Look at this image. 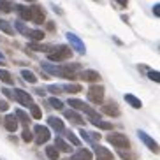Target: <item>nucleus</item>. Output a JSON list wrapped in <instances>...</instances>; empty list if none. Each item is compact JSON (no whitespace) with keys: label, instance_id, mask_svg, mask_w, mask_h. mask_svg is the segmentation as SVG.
<instances>
[{"label":"nucleus","instance_id":"1a4fd4ad","mask_svg":"<svg viewBox=\"0 0 160 160\" xmlns=\"http://www.w3.org/2000/svg\"><path fill=\"white\" fill-rule=\"evenodd\" d=\"M137 136H139V139H141V141L144 142V144L148 146L153 153H158V144H157V141L153 139V137H150L144 130H139V132H137Z\"/></svg>","mask_w":160,"mask_h":160},{"label":"nucleus","instance_id":"7ed1b4c3","mask_svg":"<svg viewBox=\"0 0 160 160\" xmlns=\"http://www.w3.org/2000/svg\"><path fill=\"white\" fill-rule=\"evenodd\" d=\"M108 141L111 142L113 146L120 148V150H127L130 148V141H128V137L125 134H120V132H111L108 136Z\"/></svg>","mask_w":160,"mask_h":160},{"label":"nucleus","instance_id":"7c9ffc66","mask_svg":"<svg viewBox=\"0 0 160 160\" xmlns=\"http://www.w3.org/2000/svg\"><path fill=\"white\" fill-rule=\"evenodd\" d=\"M0 11H4V12H11V11H12V4H11V0H0Z\"/></svg>","mask_w":160,"mask_h":160},{"label":"nucleus","instance_id":"6e6552de","mask_svg":"<svg viewBox=\"0 0 160 160\" xmlns=\"http://www.w3.org/2000/svg\"><path fill=\"white\" fill-rule=\"evenodd\" d=\"M12 97H14L16 100H18L21 106H32L33 104V100H32V95L30 93H27L25 90H19V88H16V90H12Z\"/></svg>","mask_w":160,"mask_h":160},{"label":"nucleus","instance_id":"9b49d317","mask_svg":"<svg viewBox=\"0 0 160 160\" xmlns=\"http://www.w3.org/2000/svg\"><path fill=\"white\" fill-rule=\"evenodd\" d=\"M95 157H97V160H114L113 153L104 146H95Z\"/></svg>","mask_w":160,"mask_h":160},{"label":"nucleus","instance_id":"c756f323","mask_svg":"<svg viewBox=\"0 0 160 160\" xmlns=\"http://www.w3.org/2000/svg\"><path fill=\"white\" fill-rule=\"evenodd\" d=\"M30 113H32V118H35V120H39V118L42 116V111H41V108H39L37 104L30 106Z\"/></svg>","mask_w":160,"mask_h":160},{"label":"nucleus","instance_id":"f3484780","mask_svg":"<svg viewBox=\"0 0 160 160\" xmlns=\"http://www.w3.org/2000/svg\"><path fill=\"white\" fill-rule=\"evenodd\" d=\"M81 78H83V81H88V83H97L100 79V76L97 74V71H83L81 72Z\"/></svg>","mask_w":160,"mask_h":160},{"label":"nucleus","instance_id":"c85d7f7f","mask_svg":"<svg viewBox=\"0 0 160 160\" xmlns=\"http://www.w3.org/2000/svg\"><path fill=\"white\" fill-rule=\"evenodd\" d=\"M0 79L4 81L5 85H12V76H11L9 71H5V69H0Z\"/></svg>","mask_w":160,"mask_h":160},{"label":"nucleus","instance_id":"2f4dec72","mask_svg":"<svg viewBox=\"0 0 160 160\" xmlns=\"http://www.w3.org/2000/svg\"><path fill=\"white\" fill-rule=\"evenodd\" d=\"M63 132H65V130H63ZM65 136H67V139H69V141H71L74 146H79V144H81V141L78 139V137H76V134H74V132H71V130H69V132H65Z\"/></svg>","mask_w":160,"mask_h":160},{"label":"nucleus","instance_id":"ddd939ff","mask_svg":"<svg viewBox=\"0 0 160 160\" xmlns=\"http://www.w3.org/2000/svg\"><path fill=\"white\" fill-rule=\"evenodd\" d=\"M48 125H49L51 128H55V130H57L58 134H62V132L65 130V128H63V122H62L60 118L49 116V118H48Z\"/></svg>","mask_w":160,"mask_h":160},{"label":"nucleus","instance_id":"0eeeda50","mask_svg":"<svg viewBox=\"0 0 160 160\" xmlns=\"http://www.w3.org/2000/svg\"><path fill=\"white\" fill-rule=\"evenodd\" d=\"M88 100L92 104H100L104 100V88L100 85H93L88 90Z\"/></svg>","mask_w":160,"mask_h":160},{"label":"nucleus","instance_id":"c03bdc74","mask_svg":"<svg viewBox=\"0 0 160 160\" xmlns=\"http://www.w3.org/2000/svg\"><path fill=\"white\" fill-rule=\"evenodd\" d=\"M0 60H4V55H2V53H0Z\"/></svg>","mask_w":160,"mask_h":160},{"label":"nucleus","instance_id":"a211bd4d","mask_svg":"<svg viewBox=\"0 0 160 160\" xmlns=\"http://www.w3.org/2000/svg\"><path fill=\"white\" fill-rule=\"evenodd\" d=\"M90 122L93 123L95 127H99V128H102V130H111L113 128V125L109 122H102L100 120V116H93V118H90Z\"/></svg>","mask_w":160,"mask_h":160},{"label":"nucleus","instance_id":"423d86ee","mask_svg":"<svg viewBox=\"0 0 160 160\" xmlns=\"http://www.w3.org/2000/svg\"><path fill=\"white\" fill-rule=\"evenodd\" d=\"M65 37H67V41H69V44H71V46L74 48L76 51L79 53V55H85V53H86V48H85V44H83V41H81V39L76 35V33L67 32Z\"/></svg>","mask_w":160,"mask_h":160},{"label":"nucleus","instance_id":"f8f14e48","mask_svg":"<svg viewBox=\"0 0 160 160\" xmlns=\"http://www.w3.org/2000/svg\"><path fill=\"white\" fill-rule=\"evenodd\" d=\"M65 118L69 120V122L76 123V125H85V120H83V116H81L79 113H76V111H72V109L65 111Z\"/></svg>","mask_w":160,"mask_h":160},{"label":"nucleus","instance_id":"412c9836","mask_svg":"<svg viewBox=\"0 0 160 160\" xmlns=\"http://www.w3.org/2000/svg\"><path fill=\"white\" fill-rule=\"evenodd\" d=\"M27 35L32 39L33 42H37V41H42V39H44V32H42V30H28Z\"/></svg>","mask_w":160,"mask_h":160},{"label":"nucleus","instance_id":"bb28decb","mask_svg":"<svg viewBox=\"0 0 160 160\" xmlns=\"http://www.w3.org/2000/svg\"><path fill=\"white\" fill-rule=\"evenodd\" d=\"M62 90L67 92V93H79V92H81V85H74V83H71V85H63V86H62Z\"/></svg>","mask_w":160,"mask_h":160},{"label":"nucleus","instance_id":"393cba45","mask_svg":"<svg viewBox=\"0 0 160 160\" xmlns=\"http://www.w3.org/2000/svg\"><path fill=\"white\" fill-rule=\"evenodd\" d=\"M21 78L25 81H28V83H37V76L33 74L32 71H28V69H23L21 71Z\"/></svg>","mask_w":160,"mask_h":160},{"label":"nucleus","instance_id":"cd10ccee","mask_svg":"<svg viewBox=\"0 0 160 160\" xmlns=\"http://www.w3.org/2000/svg\"><path fill=\"white\" fill-rule=\"evenodd\" d=\"M0 30L4 33H7V35H12V33H14V28H12L11 23H7L5 19H0Z\"/></svg>","mask_w":160,"mask_h":160},{"label":"nucleus","instance_id":"20e7f679","mask_svg":"<svg viewBox=\"0 0 160 160\" xmlns=\"http://www.w3.org/2000/svg\"><path fill=\"white\" fill-rule=\"evenodd\" d=\"M69 106L74 109H78V111H83V113H86L90 118H93V116H99V114L95 113V109L93 108H90L86 102H83V100H78V99H69Z\"/></svg>","mask_w":160,"mask_h":160},{"label":"nucleus","instance_id":"f257e3e1","mask_svg":"<svg viewBox=\"0 0 160 160\" xmlns=\"http://www.w3.org/2000/svg\"><path fill=\"white\" fill-rule=\"evenodd\" d=\"M41 67H42L44 71H48L51 76H58V78H74V71L72 69H76L78 65H71V67H58V65H53L51 62H42L41 63Z\"/></svg>","mask_w":160,"mask_h":160},{"label":"nucleus","instance_id":"4468645a","mask_svg":"<svg viewBox=\"0 0 160 160\" xmlns=\"http://www.w3.org/2000/svg\"><path fill=\"white\" fill-rule=\"evenodd\" d=\"M92 158H93V155L90 153V150H85V148L78 150L74 155L71 157V160H92Z\"/></svg>","mask_w":160,"mask_h":160},{"label":"nucleus","instance_id":"f03ea898","mask_svg":"<svg viewBox=\"0 0 160 160\" xmlns=\"http://www.w3.org/2000/svg\"><path fill=\"white\" fill-rule=\"evenodd\" d=\"M71 57H72V51L69 49V46H55L51 48V51L48 53L49 62H63Z\"/></svg>","mask_w":160,"mask_h":160},{"label":"nucleus","instance_id":"2eb2a0df","mask_svg":"<svg viewBox=\"0 0 160 160\" xmlns=\"http://www.w3.org/2000/svg\"><path fill=\"white\" fill-rule=\"evenodd\" d=\"M102 113L108 114V116H120V109H118V106L114 102H111V104L102 106Z\"/></svg>","mask_w":160,"mask_h":160},{"label":"nucleus","instance_id":"4be33fe9","mask_svg":"<svg viewBox=\"0 0 160 160\" xmlns=\"http://www.w3.org/2000/svg\"><path fill=\"white\" fill-rule=\"evenodd\" d=\"M16 120H19V122L23 123L25 127H28V123H30V116L27 113H25V111H21V109H18V111H16Z\"/></svg>","mask_w":160,"mask_h":160},{"label":"nucleus","instance_id":"aec40b11","mask_svg":"<svg viewBox=\"0 0 160 160\" xmlns=\"http://www.w3.org/2000/svg\"><path fill=\"white\" fill-rule=\"evenodd\" d=\"M55 148H57L58 151H63V153H71L72 151L71 144H67L62 137H57V139H55Z\"/></svg>","mask_w":160,"mask_h":160},{"label":"nucleus","instance_id":"b1692460","mask_svg":"<svg viewBox=\"0 0 160 160\" xmlns=\"http://www.w3.org/2000/svg\"><path fill=\"white\" fill-rule=\"evenodd\" d=\"M28 48H30V49H33V51H46V53H49V51H51V46H48V44L28 42Z\"/></svg>","mask_w":160,"mask_h":160},{"label":"nucleus","instance_id":"dca6fc26","mask_svg":"<svg viewBox=\"0 0 160 160\" xmlns=\"http://www.w3.org/2000/svg\"><path fill=\"white\" fill-rule=\"evenodd\" d=\"M4 125L9 132H14L16 128H18V120H16V116H12V114H7V116L4 118Z\"/></svg>","mask_w":160,"mask_h":160},{"label":"nucleus","instance_id":"79ce46f5","mask_svg":"<svg viewBox=\"0 0 160 160\" xmlns=\"http://www.w3.org/2000/svg\"><path fill=\"white\" fill-rule=\"evenodd\" d=\"M153 12H155V16H160L158 12H160V5L158 4H155V7H153Z\"/></svg>","mask_w":160,"mask_h":160},{"label":"nucleus","instance_id":"a19ab883","mask_svg":"<svg viewBox=\"0 0 160 160\" xmlns=\"http://www.w3.org/2000/svg\"><path fill=\"white\" fill-rule=\"evenodd\" d=\"M2 93H4L5 97H9V99L12 97V92H11V90H7V88H4V90H2Z\"/></svg>","mask_w":160,"mask_h":160},{"label":"nucleus","instance_id":"e433bc0d","mask_svg":"<svg viewBox=\"0 0 160 160\" xmlns=\"http://www.w3.org/2000/svg\"><path fill=\"white\" fill-rule=\"evenodd\" d=\"M16 28H18L19 33H23V35H27V32H28V30H27V27L23 25V21H16Z\"/></svg>","mask_w":160,"mask_h":160},{"label":"nucleus","instance_id":"39448f33","mask_svg":"<svg viewBox=\"0 0 160 160\" xmlns=\"http://www.w3.org/2000/svg\"><path fill=\"white\" fill-rule=\"evenodd\" d=\"M33 134H35V141H37V144H44V142H48L49 141V137H51L49 128L44 127V125H35V127H33Z\"/></svg>","mask_w":160,"mask_h":160},{"label":"nucleus","instance_id":"37998d69","mask_svg":"<svg viewBox=\"0 0 160 160\" xmlns=\"http://www.w3.org/2000/svg\"><path fill=\"white\" fill-rule=\"evenodd\" d=\"M120 5H123V7H127V4H128V0H116Z\"/></svg>","mask_w":160,"mask_h":160},{"label":"nucleus","instance_id":"f704fd0d","mask_svg":"<svg viewBox=\"0 0 160 160\" xmlns=\"http://www.w3.org/2000/svg\"><path fill=\"white\" fill-rule=\"evenodd\" d=\"M49 104H51L55 109H63V102H62V100H58V99H55V97H51V99H49Z\"/></svg>","mask_w":160,"mask_h":160},{"label":"nucleus","instance_id":"473e14b6","mask_svg":"<svg viewBox=\"0 0 160 160\" xmlns=\"http://www.w3.org/2000/svg\"><path fill=\"white\" fill-rule=\"evenodd\" d=\"M120 157H122L123 160H136V158H137L134 153H130V151H127V150H125V151L120 150Z\"/></svg>","mask_w":160,"mask_h":160},{"label":"nucleus","instance_id":"a878e982","mask_svg":"<svg viewBox=\"0 0 160 160\" xmlns=\"http://www.w3.org/2000/svg\"><path fill=\"white\" fill-rule=\"evenodd\" d=\"M46 157L49 160H58V157H60V151L55 148V146H48L46 148Z\"/></svg>","mask_w":160,"mask_h":160},{"label":"nucleus","instance_id":"5701e85b","mask_svg":"<svg viewBox=\"0 0 160 160\" xmlns=\"http://www.w3.org/2000/svg\"><path fill=\"white\" fill-rule=\"evenodd\" d=\"M14 9H16V12L19 14V18H23V19H30V9H28V7H25V5L19 4V5H16Z\"/></svg>","mask_w":160,"mask_h":160},{"label":"nucleus","instance_id":"c9c22d12","mask_svg":"<svg viewBox=\"0 0 160 160\" xmlns=\"http://www.w3.org/2000/svg\"><path fill=\"white\" fill-rule=\"evenodd\" d=\"M148 78H150L151 81H155V83H158V81H160L158 71H148Z\"/></svg>","mask_w":160,"mask_h":160},{"label":"nucleus","instance_id":"6ab92c4d","mask_svg":"<svg viewBox=\"0 0 160 160\" xmlns=\"http://www.w3.org/2000/svg\"><path fill=\"white\" fill-rule=\"evenodd\" d=\"M123 99H125V102H128L132 106V108L134 109H141L142 108V102L139 99H137L136 95H132V93H125V97H123Z\"/></svg>","mask_w":160,"mask_h":160},{"label":"nucleus","instance_id":"72a5a7b5","mask_svg":"<svg viewBox=\"0 0 160 160\" xmlns=\"http://www.w3.org/2000/svg\"><path fill=\"white\" fill-rule=\"evenodd\" d=\"M21 139H23L25 142H30V141L33 139V134L28 130V128H25V130H23V134H21Z\"/></svg>","mask_w":160,"mask_h":160},{"label":"nucleus","instance_id":"9d476101","mask_svg":"<svg viewBox=\"0 0 160 160\" xmlns=\"http://www.w3.org/2000/svg\"><path fill=\"white\" fill-rule=\"evenodd\" d=\"M30 19H32L33 23H37V25H41V23H44V11L39 7V5H33V7H30Z\"/></svg>","mask_w":160,"mask_h":160},{"label":"nucleus","instance_id":"4c0bfd02","mask_svg":"<svg viewBox=\"0 0 160 160\" xmlns=\"http://www.w3.org/2000/svg\"><path fill=\"white\" fill-rule=\"evenodd\" d=\"M79 136L83 137V139H85L86 142H93V141H92V136H90V132L83 130V128H81V130H79Z\"/></svg>","mask_w":160,"mask_h":160},{"label":"nucleus","instance_id":"58836bf2","mask_svg":"<svg viewBox=\"0 0 160 160\" xmlns=\"http://www.w3.org/2000/svg\"><path fill=\"white\" fill-rule=\"evenodd\" d=\"M48 90H49L51 93H60V92H62V88H58V86H55V85H49V86H48Z\"/></svg>","mask_w":160,"mask_h":160},{"label":"nucleus","instance_id":"a18cd8bd","mask_svg":"<svg viewBox=\"0 0 160 160\" xmlns=\"http://www.w3.org/2000/svg\"><path fill=\"white\" fill-rule=\"evenodd\" d=\"M27 2H33V0H27Z\"/></svg>","mask_w":160,"mask_h":160},{"label":"nucleus","instance_id":"ea45409f","mask_svg":"<svg viewBox=\"0 0 160 160\" xmlns=\"http://www.w3.org/2000/svg\"><path fill=\"white\" fill-rule=\"evenodd\" d=\"M7 109H9V104L5 100H0V111H7Z\"/></svg>","mask_w":160,"mask_h":160}]
</instances>
